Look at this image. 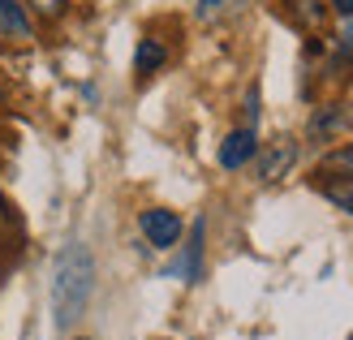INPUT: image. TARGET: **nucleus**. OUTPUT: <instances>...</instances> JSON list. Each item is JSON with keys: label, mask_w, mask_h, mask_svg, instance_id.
<instances>
[{"label": "nucleus", "mask_w": 353, "mask_h": 340, "mask_svg": "<svg viewBox=\"0 0 353 340\" xmlns=\"http://www.w3.org/2000/svg\"><path fill=\"white\" fill-rule=\"evenodd\" d=\"M95 293V259L91 246L69 241L61 246V254L52 259V284H48V301H52V323L61 332H69L86 314Z\"/></svg>", "instance_id": "f257e3e1"}, {"label": "nucleus", "mask_w": 353, "mask_h": 340, "mask_svg": "<svg viewBox=\"0 0 353 340\" xmlns=\"http://www.w3.org/2000/svg\"><path fill=\"white\" fill-rule=\"evenodd\" d=\"M138 228H143L147 246H155V250H172L176 241H181V216H176V211H168V207L143 211V216H138Z\"/></svg>", "instance_id": "f03ea898"}, {"label": "nucleus", "mask_w": 353, "mask_h": 340, "mask_svg": "<svg viewBox=\"0 0 353 340\" xmlns=\"http://www.w3.org/2000/svg\"><path fill=\"white\" fill-rule=\"evenodd\" d=\"M254 151H259L254 130H245V125H241V130H233V134L220 142V168H228V172H233V168H245V164L254 159Z\"/></svg>", "instance_id": "7ed1b4c3"}, {"label": "nucleus", "mask_w": 353, "mask_h": 340, "mask_svg": "<svg viewBox=\"0 0 353 340\" xmlns=\"http://www.w3.org/2000/svg\"><path fill=\"white\" fill-rule=\"evenodd\" d=\"M0 34H9L17 43L34 39V26H30V17L22 9V0H0Z\"/></svg>", "instance_id": "20e7f679"}, {"label": "nucleus", "mask_w": 353, "mask_h": 340, "mask_svg": "<svg viewBox=\"0 0 353 340\" xmlns=\"http://www.w3.org/2000/svg\"><path fill=\"white\" fill-rule=\"evenodd\" d=\"M293 159H297V147H293L289 138H280L276 147L263 155V164H259V181H280V177L293 168Z\"/></svg>", "instance_id": "39448f33"}, {"label": "nucleus", "mask_w": 353, "mask_h": 340, "mask_svg": "<svg viewBox=\"0 0 353 340\" xmlns=\"http://www.w3.org/2000/svg\"><path fill=\"white\" fill-rule=\"evenodd\" d=\"M203 237H207V220L199 216L194 228H190V250H185V263H181L185 284H199L203 280Z\"/></svg>", "instance_id": "423d86ee"}, {"label": "nucleus", "mask_w": 353, "mask_h": 340, "mask_svg": "<svg viewBox=\"0 0 353 340\" xmlns=\"http://www.w3.org/2000/svg\"><path fill=\"white\" fill-rule=\"evenodd\" d=\"M168 61V52H164V43H155V39H143V43H138V52H134V69H138V74H155V69H160Z\"/></svg>", "instance_id": "0eeeda50"}, {"label": "nucleus", "mask_w": 353, "mask_h": 340, "mask_svg": "<svg viewBox=\"0 0 353 340\" xmlns=\"http://www.w3.org/2000/svg\"><path fill=\"white\" fill-rule=\"evenodd\" d=\"M323 168H327V172H349V177H353V142H349V147H341V151H332V155L323 159Z\"/></svg>", "instance_id": "6e6552de"}, {"label": "nucleus", "mask_w": 353, "mask_h": 340, "mask_svg": "<svg viewBox=\"0 0 353 340\" xmlns=\"http://www.w3.org/2000/svg\"><path fill=\"white\" fill-rule=\"evenodd\" d=\"M254 121H259V86L245 91V130H254Z\"/></svg>", "instance_id": "1a4fd4ad"}, {"label": "nucleus", "mask_w": 353, "mask_h": 340, "mask_svg": "<svg viewBox=\"0 0 353 340\" xmlns=\"http://www.w3.org/2000/svg\"><path fill=\"white\" fill-rule=\"evenodd\" d=\"M30 5H34V9H39L43 17H57V13L65 9V0H30Z\"/></svg>", "instance_id": "9d476101"}, {"label": "nucleus", "mask_w": 353, "mask_h": 340, "mask_svg": "<svg viewBox=\"0 0 353 340\" xmlns=\"http://www.w3.org/2000/svg\"><path fill=\"white\" fill-rule=\"evenodd\" d=\"M327 199L336 203V207H345L349 216H353V194H345V190H327Z\"/></svg>", "instance_id": "9b49d317"}, {"label": "nucleus", "mask_w": 353, "mask_h": 340, "mask_svg": "<svg viewBox=\"0 0 353 340\" xmlns=\"http://www.w3.org/2000/svg\"><path fill=\"white\" fill-rule=\"evenodd\" d=\"M341 48L353 52V17H345V30H341Z\"/></svg>", "instance_id": "f8f14e48"}, {"label": "nucleus", "mask_w": 353, "mask_h": 340, "mask_svg": "<svg viewBox=\"0 0 353 340\" xmlns=\"http://www.w3.org/2000/svg\"><path fill=\"white\" fill-rule=\"evenodd\" d=\"M332 9H336L341 17H353V0H332Z\"/></svg>", "instance_id": "ddd939ff"}, {"label": "nucleus", "mask_w": 353, "mask_h": 340, "mask_svg": "<svg viewBox=\"0 0 353 340\" xmlns=\"http://www.w3.org/2000/svg\"><path fill=\"white\" fill-rule=\"evenodd\" d=\"M0 224H9V211H5V203H0Z\"/></svg>", "instance_id": "4468645a"}, {"label": "nucleus", "mask_w": 353, "mask_h": 340, "mask_svg": "<svg viewBox=\"0 0 353 340\" xmlns=\"http://www.w3.org/2000/svg\"><path fill=\"white\" fill-rule=\"evenodd\" d=\"M78 340H86V336H78Z\"/></svg>", "instance_id": "2eb2a0df"}]
</instances>
